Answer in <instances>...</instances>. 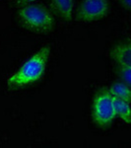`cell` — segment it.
<instances>
[{
  "label": "cell",
  "mask_w": 131,
  "mask_h": 148,
  "mask_svg": "<svg viewBox=\"0 0 131 148\" xmlns=\"http://www.w3.org/2000/svg\"><path fill=\"white\" fill-rule=\"evenodd\" d=\"M17 16L24 29L35 34L47 35L55 27L53 14L42 4H28L18 11Z\"/></svg>",
  "instance_id": "cell-2"
},
{
  "label": "cell",
  "mask_w": 131,
  "mask_h": 148,
  "mask_svg": "<svg viewBox=\"0 0 131 148\" xmlns=\"http://www.w3.org/2000/svg\"><path fill=\"white\" fill-rule=\"evenodd\" d=\"M113 98V104L114 109H115L116 116L120 118V120L124 121L125 123H131V107L130 103L123 101L118 98Z\"/></svg>",
  "instance_id": "cell-7"
},
{
  "label": "cell",
  "mask_w": 131,
  "mask_h": 148,
  "mask_svg": "<svg viewBox=\"0 0 131 148\" xmlns=\"http://www.w3.org/2000/svg\"><path fill=\"white\" fill-rule=\"evenodd\" d=\"M117 70L123 82L131 86V65H118Z\"/></svg>",
  "instance_id": "cell-9"
},
{
  "label": "cell",
  "mask_w": 131,
  "mask_h": 148,
  "mask_svg": "<svg viewBox=\"0 0 131 148\" xmlns=\"http://www.w3.org/2000/svg\"><path fill=\"white\" fill-rule=\"evenodd\" d=\"M109 57L118 65H131V39L111 47Z\"/></svg>",
  "instance_id": "cell-5"
},
{
  "label": "cell",
  "mask_w": 131,
  "mask_h": 148,
  "mask_svg": "<svg viewBox=\"0 0 131 148\" xmlns=\"http://www.w3.org/2000/svg\"><path fill=\"white\" fill-rule=\"evenodd\" d=\"M109 10L108 0H82L76 10L75 19L83 23L100 21L108 15Z\"/></svg>",
  "instance_id": "cell-4"
},
{
  "label": "cell",
  "mask_w": 131,
  "mask_h": 148,
  "mask_svg": "<svg viewBox=\"0 0 131 148\" xmlns=\"http://www.w3.org/2000/svg\"><path fill=\"white\" fill-rule=\"evenodd\" d=\"M35 1H37V0H15V4L19 6H22V5H28V4Z\"/></svg>",
  "instance_id": "cell-11"
},
{
  "label": "cell",
  "mask_w": 131,
  "mask_h": 148,
  "mask_svg": "<svg viewBox=\"0 0 131 148\" xmlns=\"http://www.w3.org/2000/svg\"><path fill=\"white\" fill-rule=\"evenodd\" d=\"M116 116L113 98L108 90H102L93 102V120L102 128L108 127Z\"/></svg>",
  "instance_id": "cell-3"
},
{
  "label": "cell",
  "mask_w": 131,
  "mask_h": 148,
  "mask_svg": "<svg viewBox=\"0 0 131 148\" xmlns=\"http://www.w3.org/2000/svg\"><path fill=\"white\" fill-rule=\"evenodd\" d=\"M117 2L124 9L131 12V0H117Z\"/></svg>",
  "instance_id": "cell-10"
},
{
  "label": "cell",
  "mask_w": 131,
  "mask_h": 148,
  "mask_svg": "<svg viewBox=\"0 0 131 148\" xmlns=\"http://www.w3.org/2000/svg\"><path fill=\"white\" fill-rule=\"evenodd\" d=\"M109 93L113 97L131 103V89L129 86L122 82H115L109 88Z\"/></svg>",
  "instance_id": "cell-8"
},
{
  "label": "cell",
  "mask_w": 131,
  "mask_h": 148,
  "mask_svg": "<svg viewBox=\"0 0 131 148\" xmlns=\"http://www.w3.org/2000/svg\"><path fill=\"white\" fill-rule=\"evenodd\" d=\"M50 51V46H44L29 57L16 72L8 77L7 86L9 89L27 87L42 79L46 72Z\"/></svg>",
  "instance_id": "cell-1"
},
{
  "label": "cell",
  "mask_w": 131,
  "mask_h": 148,
  "mask_svg": "<svg viewBox=\"0 0 131 148\" xmlns=\"http://www.w3.org/2000/svg\"><path fill=\"white\" fill-rule=\"evenodd\" d=\"M52 11L64 21L70 22L73 19V0H49Z\"/></svg>",
  "instance_id": "cell-6"
}]
</instances>
